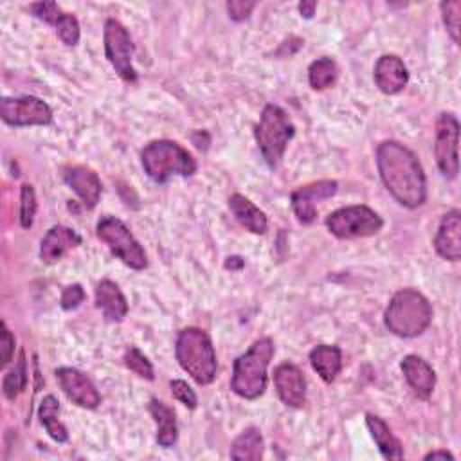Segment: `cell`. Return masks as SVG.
Here are the masks:
<instances>
[{
  "mask_svg": "<svg viewBox=\"0 0 461 461\" xmlns=\"http://www.w3.org/2000/svg\"><path fill=\"white\" fill-rule=\"evenodd\" d=\"M310 364L322 382L331 384L342 371V351L333 344H319L310 351Z\"/></svg>",
  "mask_w": 461,
  "mask_h": 461,
  "instance_id": "obj_23",
  "label": "cell"
},
{
  "mask_svg": "<svg viewBox=\"0 0 461 461\" xmlns=\"http://www.w3.org/2000/svg\"><path fill=\"white\" fill-rule=\"evenodd\" d=\"M94 297H95V306L103 312L106 321L119 322L126 317L128 301H126L124 294L121 292V288L113 281H110V279L99 281L94 290Z\"/></svg>",
  "mask_w": 461,
  "mask_h": 461,
  "instance_id": "obj_20",
  "label": "cell"
},
{
  "mask_svg": "<svg viewBox=\"0 0 461 461\" xmlns=\"http://www.w3.org/2000/svg\"><path fill=\"white\" fill-rule=\"evenodd\" d=\"M263 436L259 429L249 427L245 429L230 445L229 456L232 459H250L258 461L263 457Z\"/></svg>",
  "mask_w": 461,
  "mask_h": 461,
  "instance_id": "obj_26",
  "label": "cell"
},
{
  "mask_svg": "<svg viewBox=\"0 0 461 461\" xmlns=\"http://www.w3.org/2000/svg\"><path fill=\"white\" fill-rule=\"evenodd\" d=\"M56 380L67 398L76 405L83 409H95L101 403L99 391L83 371L76 367H59L56 369Z\"/></svg>",
  "mask_w": 461,
  "mask_h": 461,
  "instance_id": "obj_13",
  "label": "cell"
},
{
  "mask_svg": "<svg viewBox=\"0 0 461 461\" xmlns=\"http://www.w3.org/2000/svg\"><path fill=\"white\" fill-rule=\"evenodd\" d=\"M148 411L153 418V421L157 423V443L164 448H169L176 443L178 439V429H176V414L175 411L166 405L162 400L158 398H151L148 403Z\"/></svg>",
  "mask_w": 461,
  "mask_h": 461,
  "instance_id": "obj_21",
  "label": "cell"
},
{
  "mask_svg": "<svg viewBox=\"0 0 461 461\" xmlns=\"http://www.w3.org/2000/svg\"><path fill=\"white\" fill-rule=\"evenodd\" d=\"M254 7H256V2H245V0H230V2H227V13H229V16L234 22L247 20Z\"/></svg>",
  "mask_w": 461,
  "mask_h": 461,
  "instance_id": "obj_36",
  "label": "cell"
},
{
  "mask_svg": "<svg viewBox=\"0 0 461 461\" xmlns=\"http://www.w3.org/2000/svg\"><path fill=\"white\" fill-rule=\"evenodd\" d=\"M124 366L133 371L137 376L140 378H146V380H153L155 378V371H153V366L151 362L148 360V357L137 349L135 346H130L126 351H124Z\"/></svg>",
  "mask_w": 461,
  "mask_h": 461,
  "instance_id": "obj_29",
  "label": "cell"
},
{
  "mask_svg": "<svg viewBox=\"0 0 461 461\" xmlns=\"http://www.w3.org/2000/svg\"><path fill=\"white\" fill-rule=\"evenodd\" d=\"M38 416L41 425L45 427L47 434L58 441V443H65L68 439V430L67 427L59 421V402L54 394H47L40 407H38Z\"/></svg>",
  "mask_w": 461,
  "mask_h": 461,
  "instance_id": "obj_25",
  "label": "cell"
},
{
  "mask_svg": "<svg viewBox=\"0 0 461 461\" xmlns=\"http://www.w3.org/2000/svg\"><path fill=\"white\" fill-rule=\"evenodd\" d=\"M0 117L9 126H47L52 122V110L36 95L4 97Z\"/></svg>",
  "mask_w": 461,
  "mask_h": 461,
  "instance_id": "obj_10",
  "label": "cell"
},
{
  "mask_svg": "<svg viewBox=\"0 0 461 461\" xmlns=\"http://www.w3.org/2000/svg\"><path fill=\"white\" fill-rule=\"evenodd\" d=\"M169 387H171V394H173L180 403H184L187 409H196L198 398H196L194 391L187 385V382L176 378V380H171V382H169Z\"/></svg>",
  "mask_w": 461,
  "mask_h": 461,
  "instance_id": "obj_34",
  "label": "cell"
},
{
  "mask_svg": "<svg viewBox=\"0 0 461 461\" xmlns=\"http://www.w3.org/2000/svg\"><path fill=\"white\" fill-rule=\"evenodd\" d=\"M382 225V216L367 205H346L326 218L328 230L339 240L367 238L376 234Z\"/></svg>",
  "mask_w": 461,
  "mask_h": 461,
  "instance_id": "obj_8",
  "label": "cell"
},
{
  "mask_svg": "<svg viewBox=\"0 0 461 461\" xmlns=\"http://www.w3.org/2000/svg\"><path fill=\"white\" fill-rule=\"evenodd\" d=\"M459 122L452 113H439L436 121V139H434V157L439 171L447 178H456L459 173Z\"/></svg>",
  "mask_w": 461,
  "mask_h": 461,
  "instance_id": "obj_11",
  "label": "cell"
},
{
  "mask_svg": "<svg viewBox=\"0 0 461 461\" xmlns=\"http://www.w3.org/2000/svg\"><path fill=\"white\" fill-rule=\"evenodd\" d=\"M366 425L380 450V454L385 459H403V448L398 441V438L393 434L389 425L376 414L367 412L366 414Z\"/></svg>",
  "mask_w": 461,
  "mask_h": 461,
  "instance_id": "obj_24",
  "label": "cell"
},
{
  "mask_svg": "<svg viewBox=\"0 0 461 461\" xmlns=\"http://www.w3.org/2000/svg\"><path fill=\"white\" fill-rule=\"evenodd\" d=\"M29 11L32 16H36L38 20H41L49 25H54L56 20L63 13V9L56 2H36V4L29 5Z\"/></svg>",
  "mask_w": 461,
  "mask_h": 461,
  "instance_id": "obj_33",
  "label": "cell"
},
{
  "mask_svg": "<svg viewBox=\"0 0 461 461\" xmlns=\"http://www.w3.org/2000/svg\"><path fill=\"white\" fill-rule=\"evenodd\" d=\"M81 245V236L65 225H54L47 230L40 243V259L47 265L58 263L70 249Z\"/></svg>",
  "mask_w": 461,
  "mask_h": 461,
  "instance_id": "obj_17",
  "label": "cell"
},
{
  "mask_svg": "<svg viewBox=\"0 0 461 461\" xmlns=\"http://www.w3.org/2000/svg\"><path fill=\"white\" fill-rule=\"evenodd\" d=\"M54 27H56V32H58L59 40H61L65 45H68V47L77 45L81 31H79V22H77V18H76L74 14L63 11L61 16L56 20Z\"/></svg>",
  "mask_w": 461,
  "mask_h": 461,
  "instance_id": "obj_30",
  "label": "cell"
},
{
  "mask_svg": "<svg viewBox=\"0 0 461 461\" xmlns=\"http://www.w3.org/2000/svg\"><path fill=\"white\" fill-rule=\"evenodd\" d=\"M402 373L409 384V387L416 393V396L427 400L436 385V373L434 369L418 355H407L403 357Z\"/></svg>",
  "mask_w": 461,
  "mask_h": 461,
  "instance_id": "obj_19",
  "label": "cell"
},
{
  "mask_svg": "<svg viewBox=\"0 0 461 461\" xmlns=\"http://www.w3.org/2000/svg\"><path fill=\"white\" fill-rule=\"evenodd\" d=\"M175 357L180 367L200 385H207L216 376V353L211 337L202 328H184L175 344Z\"/></svg>",
  "mask_w": 461,
  "mask_h": 461,
  "instance_id": "obj_4",
  "label": "cell"
},
{
  "mask_svg": "<svg viewBox=\"0 0 461 461\" xmlns=\"http://www.w3.org/2000/svg\"><path fill=\"white\" fill-rule=\"evenodd\" d=\"M339 77V67L333 58L324 56L310 63L308 67V83L313 90H326L335 85Z\"/></svg>",
  "mask_w": 461,
  "mask_h": 461,
  "instance_id": "obj_27",
  "label": "cell"
},
{
  "mask_svg": "<svg viewBox=\"0 0 461 461\" xmlns=\"http://www.w3.org/2000/svg\"><path fill=\"white\" fill-rule=\"evenodd\" d=\"M434 249L443 259H461V212L457 209L448 211L441 218L434 236Z\"/></svg>",
  "mask_w": 461,
  "mask_h": 461,
  "instance_id": "obj_15",
  "label": "cell"
},
{
  "mask_svg": "<svg viewBox=\"0 0 461 461\" xmlns=\"http://www.w3.org/2000/svg\"><path fill=\"white\" fill-rule=\"evenodd\" d=\"M274 357L270 337L258 339L243 355L234 360L230 389L245 400L259 398L267 389V369Z\"/></svg>",
  "mask_w": 461,
  "mask_h": 461,
  "instance_id": "obj_3",
  "label": "cell"
},
{
  "mask_svg": "<svg viewBox=\"0 0 461 461\" xmlns=\"http://www.w3.org/2000/svg\"><path fill=\"white\" fill-rule=\"evenodd\" d=\"M225 267H227V268H241V267H243V259H241V258H238V256L227 258Z\"/></svg>",
  "mask_w": 461,
  "mask_h": 461,
  "instance_id": "obj_40",
  "label": "cell"
},
{
  "mask_svg": "<svg viewBox=\"0 0 461 461\" xmlns=\"http://www.w3.org/2000/svg\"><path fill=\"white\" fill-rule=\"evenodd\" d=\"M95 234L101 241L108 245L112 254H115L126 267L133 270H142L148 265V258L131 230L115 216H103L95 225Z\"/></svg>",
  "mask_w": 461,
  "mask_h": 461,
  "instance_id": "obj_7",
  "label": "cell"
},
{
  "mask_svg": "<svg viewBox=\"0 0 461 461\" xmlns=\"http://www.w3.org/2000/svg\"><path fill=\"white\" fill-rule=\"evenodd\" d=\"M380 178L391 196L403 207L416 209L427 200V178L418 157L398 140H384L376 148Z\"/></svg>",
  "mask_w": 461,
  "mask_h": 461,
  "instance_id": "obj_1",
  "label": "cell"
},
{
  "mask_svg": "<svg viewBox=\"0 0 461 461\" xmlns=\"http://www.w3.org/2000/svg\"><path fill=\"white\" fill-rule=\"evenodd\" d=\"M337 187H339L337 180H317V182L297 187L290 196L292 209L297 220L303 225L313 223L317 218L315 202L333 196L337 193Z\"/></svg>",
  "mask_w": 461,
  "mask_h": 461,
  "instance_id": "obj_12",
  "label": "cell"
},
{
  "mask_svg": "<svg viewBox=\"0 0 461 461\" xmlns=\"http://www.w3.org/2000/svg\"><path fill=\"white\" fill-rule=\"evenodd\" d=\"M423 459L425 461H429V459H454V454H450L448 450H432V452L425 454Z\"/></svg>",
  "mask_w": 461,
  "mask_h": 461,
  "instance_id": "obj_39",
  "label": "cell"
},
{
  "mask_svg": "<svg viewBox=\"0 0 461 461\" xmlns=\"http://www.w3.org/2000/svg\"><path fill=\"white\" fill-rule=\"evenodd\" d=\"M443 23L452 36L454 43H459V14H461V2L459 0H448L439 4Z\"/></svg>",
  "mask_w": 461,
  "mask_h": 461,
  "instance_id": "obj_32",
  "label": "cell"
},
{
  "mask_svg": "<svg viewBox=\"0 0 461 461\" xmlns=\"http://www.w3.org/2000/svg\"><path fill=\"white\" fill-rule=\"evenodd\" d=\"M25 385H27V362H25V355L22 351L14 367L11 371H7V375L4 376V382H2L4 396L7 400H14L25 389Z\"/></svg>",
  "mask_w": 461,
  "mask_h": 461,
  "instance_id": "obj_28",
  "label": "cell"
},
{
  "mask_svg": "<svg viewBox=\"0 0 461 461\" xmlns=\"http://www.w3.org/2000/svg\"><path fill=\"white\" fill-rule=\"evenodd\" d=\"M0 353H2V367H5L14 355V337L5 322H2V337H0Z\"/></svg>",
  "mask_w": 461,
  "mask_h": 461,
  "instance_id": "obj_37",
  "label": "cell"
},
{
  "mask_svg": "<svg viewBox=\"0 0 461 461\" xmlns=\"http://www.w3.org/2000/svg\"><path fill=\"white\" fill-rule=\"evenodd\" d=\"M375 85L380 92L394 95L405 88L409 83V72L403 61L394 54H384L375 65Z\"/></svg>",
  "mask_w": 461,
  "mask_h": 461,
  "instance_id": "obj_16",
  "label": "cell"
},
{
  "mask_svg": "<svg viewBox=\"0 0 461 461\" xmlns=\"http://www.w3.org/2000/svg\"><path fill=\"white\" fill-rule=\"evenodd\" d=\"M315 9H317V2H313V0H310V2H301V4H299V13H301V16H304V18H312V16L315 14Z\"/></svg>",
  "mask_w": 461,
  "mask_h": 461,
  "instance_id": "obj_38",
  "label": "cell"
},
{
  "mask_svg": "<svg viewBox=\"0 0 461 461\" xmlns=\"http://www.w3.org/2000/svg\"><path fill=\"white\" fill-rule=\"evenodd\" d=\"M103 40H104V56L110 61V65L113 67V70L126 83H133L137 79V72L131 65L133 43H131V38H130V32L126 31V27L119 20L108 18L104 22Z\"/></svg>",
  "mask_w": 461,
  "mask_h": 461,
  "instance_id": "obj_9",
  "label": "cell"
},
{
  "mask_svg": "<svg viewBox=\"0 0 461 461\" xmlns=\"http://www.w3.org/2000/svg\"><path fill=\"white\" fill-rule=\"evenodd\" d=\"M229 207L232 211V214L236 216V220L252 234H265L268 229V220L267 214L254 203L250 202L247 196L234 193L229 198Z\"/></svg>",
  "mask_w": 461,
  "mask_h": 461,
  "instance_id": "obj_22",
  "label": "cell"
},
{
  "mask_svg": "<svg viewBox=\"0 0 461 461\" xmlns=\"http://www.w3.org/2000/svg\"><path fill=\"white\" fill-rule=\"evenodd\" d=\"M140 162L146 175L157 184H164L171 175L191 176L196 171L194 157L184 146L167 139L148 142L140 149Z\"/></svg>",
  "mask_w": 461,
  "mask_h": 461,
  "instance_id": "obj_5",
  "label": "cell"
},
{
  "mask_svg": "<svg viewBox=\"0 0 461 461\" xmlns=\"http://www.w3.org/2000/svg\"><path fill=\"white\" fill-rule=\"evenodd\" d=\"M432 321V306L429 299L414 290V288H402L398 290L385 312H384V322L385 328L403 339H412L421 335Z\"/></svg>",
  "mask_w": 461,
  "mask_h": 461,
  "instance_id": "obj_2",
  "label": "cell"
},
{
  "mask_svg": "<svg viewBox=\"0 0 461 461\" xmlns=\"http://www.w3.org/2000/svg\"><path fill=\"white\" fill-rule=\"evenodd\" d=\"M274 385L281 402L292 409H299L306 402V380L303 371L292 364L283 362L274 369Z\"/></svg>",
  "mask_w": 461,
  "mask_h": 461,
  "instance_id": "obj_14",
  "label": "cell"
},
{
  "mask_svg": "<svg viewBox=\"0 0 461 461\" xmlns=\"http://www.w3.org/2000/svg\"><path fill=\"white\" fill-rule=\"evenodd\" d=\"M63 180L74 189L85 207L92 209L97 205L103 185L94 169L86 166H67L63 169Z\"/></svg>",
  "mask_w": 461,
  "mask_h": 461,
  "instance_id": "obj_18",
  "label": "cell"
},
{
  "mask_svg": "<svg viewBox=\"0 0 461 461\" xmlns=\"http://www.w3.org/2000/svg\"><path fill=\"white\" fill-rule=\"evenodd\" d=\"M85 299V290L81 285H68L63 294H61V299H59V304L63 310H74L77 308Z\"/></svg>",
  "mask_w": 461,
  "mask_h": 461,
  "instance_id": "obj_35",
  "label": "cell"
},
{
  "mask_svg": "<svg viewBox=\"0 0 461 461\" xmlns=\"http://www.w3.org/2000/svg\"><path fill=\"white\" fill-rule=\"evenodd\" d=\"M36 214V193L31 184H23L20 189V223L23 229H31Z\"/></svg>",
  "mask_w": 461,
  "mask_h": 461,
  "instance_id": "obj_31",
  "label": "cell"
},
{
  "mask_svg": "<svg viewBox=\"0 0 461 461\" xmlns=\"http://www.w3.org/2000/svg\"><path fill=\"white\" fill-rule=\"evenodd\" d=\"M295 133V126L290 121L288 113L277 104H267L259 115V121L254 128V137L258 148L270 167H277L286 144Z\"/></svg>",
  "mask_w": 461,
  "mask_h": 461,
  "instance_id": "obj_6",
  "label": "cell"
}]
</instances>
